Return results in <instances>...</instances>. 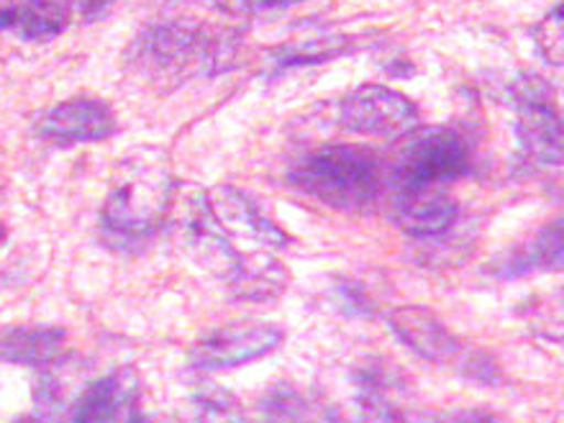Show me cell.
<instances>
[{"instance_id":"obj_1","label":"cell","mask_w":564,"mask_h":423,"mask_svg":"<svg viewBox=\"0 0 564 423\" xmlns=\"http://www.w3.org/2000/svg\"><path fill=\"white\" fill-rule=\"evenodd\" d=\"M237 54L231 31H210L191 23L149 26L129 46L131 67L154 83H177L203 73H224Z\"/></svg>"},{"instance_id":"obj_2","label":"cell","mask_w":564,"mask_h":423,"mask_svg":"<svg viewBox=\"0 0 564 423\" xmlns=\"http://www.w3.org/2000/svg\"><path fill=\"white\" fill-rule=\"evenodd\" d=\"M382 160L370 147L328 144L290 172V183L336 210H367L382 193Z\"/></svg>"},{"instance_id":"obj_3","label":"cell","mask_w":564,"mask_h":423,"mask_svg":"<svg viewBox=\"0 0 564 423\" xmlns=\"http://www.w3.org/2000/svg\"><path fill=\"white\" fill-rule=\"evenodd\" d=\"M170 200L172 187L164 172L134 160L108 193L104 206L106 231L123 239L149 237L170 210Z\"/></svg>"},{"instance_id":"obj_4","label":"cell","mask_w":564,"mask_h":423,"mask_svg":"<svg viewBox=\"0 0 564 423\" xmlns=\"http://www.w3.org/2000/svg\"><path fill=\"white\" fill-rule=\"evenodd\" d=\"M513 104L523 154L539 164H562L564 119L554 104L552 85L536 75H523L513 85Z\"/></svg>"},{"instance_id":"obj_5","label":"cell","mask_w":564,"mask_h":423,"mask_svg":"<svg viewBox=\"0 0 564 423\" xmlns=\"http://www.w3.org/2000/svg\"><path fill=\"white\" fill-rule=\"evenodd\" d=\"M469 170V144L454 129H429L411 141L398 164L401 193L452 183Z\"/></svg>"},{"instance_id":"obj_6","label":"cell","mask_w":564,"mask_h":423,"mask_svg":"<svg viewBox=\"0 0 564 423\" xmlns=\"http://www.w3.org/2000/svg\"><path fill=\"white\" fill-rule=\"evenodd\" d=\"M341 127L359 137L395 141L419 127V108L386 85H362L344 98Z\"/></svg>"},{"instance_id":"obj_7","label":"cell","mask_w":564,"mask_h":423,"mask_svg":"<svg viewBox=\"0 0 564 423\" xmlns=\"http://www.w3.org/2000/svg\"><path fill=\"white\" fill-rule=\"evenodd\" d=\"M285 334L272 324H231L195 341L191 359L200 370H231L275 351Z\"/></svg>"},{"instance_id":"obj_8","label":"cell","mask_w":564,"mask_h":423,"mask_svg":"<svg viewBox=\"0 0 564 423\" xmlns=\"http://www.w3.org/2000/svg\"><path fill=\"white\" fill-rule=\"evenodd\" d=\"M116 116L100 98L77 96L50 108L36 123V134L57 147L88 144L116 134Z\"/></svg>"},{"instance_id":"obj_9","label":"cell","mask_w":564,"mask_h":423,"mask_svg":"<svg viewBox=\"0 0 564 423\" xmlns=\"http://www.w3.org/2000/svg\"><path fill=\"white\" fill-rule=\"evenodd\" d=\"M388 324L393 334L405 344L413 355H419L426 362H452L462 355V341L457 334L449 332L442 318L434 311L421 308V305H401L390 311Z\"/></svg>"},{"instance_id":"obj_10","label":"cell","mask_w":564,"mask_h":423,"mask_svg":"<svg viewBox=\"0 0 564 423\" xmlns=\"http://www.w3.org/2000/svg\"><path fill=\"white\" fill-rule=\"evenodd\" d=\"M137 398V378L131 370H119L90 382L69 411L67 423H116Z\"/></svg>"},{"instance_id":"obj_11","label":"cell","mask_w":564,"mask_h":423,"mask_svg":"<svg viewBox=\"0 0 564 423\" xmlns=\"http://www.w3.org/2000/svg\"><path fill=\"white\" fill-rule=\"evenodd\" d=\"M459 206L446 193L431 191H409L401 193V200L395 206V221L409 237L429 239L446 234L457 224Z\"/></svg>"},{"instance_id":"obj_12","label":"cell","mask_w":564,"mask_h":423,"mask_svg":"<svg viewBox=\"0 0 564 423\" xmlns=\"http://www.w3.org/2000/svg\"><path fill=\"white\" fill-rule=\"evenodd\" d=\"M208 200L226 231H245L247 237L272 249L288 247V234L275 221H270L245 193L231 191V187H218L214 195H208Z\"/></svg>"},{"instance_id":"obj_13","label":"cell","mask_w":564,"mask_h":423,"mask_svg":"<svg viewBox=\"0 0 564 423\" xmlns=\"http://www.w3.org/2000/svg\"><path fill=\"white\" fill-rule=\"evenodd\" d=\"M69 26V11L57 0L0 3V31H13L26 42H50Z\"/></svg>"},{"instance_id":"obj_14","label":"cell","mask_w":564,"mask_h":423,"mask_svg":"<svg viewBox=\"0 0 564 423\" xmlns=\"http://www.w3.org/2000/svg\"><path fill=\"white\" fill-rule=\"evenodd\" d=\"M67 336L54 326H19L0 332V362L44 367L57 362Z\"/></svg>"},{"instance_id":"obj_15","label":"cell","mask_w":564,"mask_h":423,"mask_svg":"<svg viewBox=\"0 0 564 423\" xmlns=\"http://www.w3.org/2000/svg\"><path fill=\"white\" fill-rule=\"evenodd\" d=\"M564 264V216L552 221L529 247V252L513 262L511 272L552 270Z\"/></svg>"},{"instance_id":"obj_16","label":"cell","mask_w":564,"mask_h":423,"mask_svg":"<svg viewBox=\"0 0 564 423\" xmlns=\"http://www.w3.org/2000/svg\"><path fill=\"white\" fill-rule=\"evenodd\" d=\"M351 39L349 36H328V39H311V42L288 44L280 46L275 52L278 67H297V65H313V62H326L339 54L349 52Z\"/></svg>"},{"instance_id":"obj_17","label":"cell","mask_w":564,"mask_h":423,"mask_svg":"<svg viewBox=\"0 0 564 423\" xmlns=\"http://www.w3.org/2000/svg\"><path fill=\"white\" fill-rule=\"evenodd\" d=\"M531 34H534V44L544 62H550L554 67H564V3L546 13Z\"/></svg>"},{"instance_id":"obj_18","label":"cell","mask_w":564,"mask_h":423,"mask_svg":"<svg viewBox=\"0 0 564 423\" xmlns=\"http://www.w3.org/2000/svg\"><path fill=\"white\" fill-rule=\"evenodd\" d=\"M260 409L264 416L275 423H301L305 413H308V403H305L303 393H297L295 388L278 386L262 398Z\"/></svg>"},{"instance_id":"obj_19","label":"cell","mask_w":564,"mask_h":423,"mask_svg":"<svg viewBox=\"0 0 564 423\" xmlns=\"http://www.w3.org/2000/svg\"><path fill=\"white\" fill-rule=\"evenodd\" d=\"M336 297L341 301L344 311L355 313V316H359V313H370V301H367V295H362L351 285H339V290H336Z\"/></svg>"},{"instance_id":"obj_20","label":"cell","mask_w":564,"mask_h":423,"mask_svg":"<svg viewBox=\"0 0 564 423\" xmlns=\"http://www.w3.org/2000/svg\"><path fill=\"white\" fill-rule=\"evenodd\" d=\"M113 3L116 0H77V11H80L85 21H98L111 13Z\"/></svg>"},{"instance_id":"obj_21","label":"cell","mask_w":564,"mask_h":423,"mask_svg":"<svg viewBox=\"0 0 564 423\" xmlns=\"http://www.w3.org/2000/svg\"><path fill=\"white\" fill-rule=\"evenodd\" d=\"M438 423H500V421L488 411H459V413H449V416L442 419Z\"/></svg>"},{"instance_id":"obj_22","label":"cell","mask_w":564,"mask_h":423,"mask_svg":"<svg viewBox=\"0 0 564 423\" xmlns=\"http://www.w3.org/2000/svg\"><path fill=\"white\" fill-rule=\"evenodd\" d=\"M127 423H149L144 416H139V413H131Z\"/></svg>"},{"instance_id":"obj_23","label":"cell","mask_w":564,"mask_h":423,"mask_svg":"<svg viewBox=\"0 0 564 423\" xmlns=\"http://www.w3.org/2000/svg\"><path fill=\"white\" fill-rule=\"evenodd\" d=\"M15 423H39L36 419H31V416H23V419H19Z\"/></svg>"},{"instance_id":"obj_24","label":"cell","mask_w":564,"mask_h":423,"mask_svg":"<svg viewBox=\"0 0 564 423\" xmlns=\"http://www.w3.org/2000/svg\"><path fill=\"white\" fill-rule=\"evenodd\" d=\"M6 239V229H3V224H0V241Z\"/></svg>"},{"instance_id":"obj_25","label":"cell","mask_w":564,"mask_h":423,"mask_svg":"<svg viewBox=\"0 0 564 423\" xmlns=\"http://www.w3.org/2000/svg\"><path fill=\"white\" fill-rule=\"evenodd\" d=\"M226 423H249V421H226Z\"/></svg>"},{"instance_id":"obj_26","label":"cell","mask_w":564,"mask_h":423,"mask_svg":"<svg viewBox=\"0 0 564 423\" xmlns=\"http://www.w3.org/2000/svg\"><path fill=\"white\" fill-rule=\"evenodd\" d=\"M216 3H224V0H216Z\"/></svg>"}]
</instances>
